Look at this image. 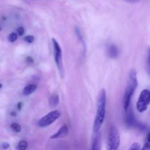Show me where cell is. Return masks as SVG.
I'll use <instances>...</instances> for the list:
<instances>
[{
	"mask_svg": "<svg viewBox=\"0 0 150 150\" xmlns=\"http://www.w3.org/2000/svg\"><path fill=\"white\" fill-rule=\"evenodd\" d=\"M37 89V85L35 84H29L27 86H26L24 87V89H23V95L24 96H29L31 94L33 93L35 90Z\"/></svg>",
	"mask_w": 150,
	"mask_h": 150,
	"instance_id": "obj_11",
	"label": "cell"
},
{
	"mask_svg": "<svg viewBox=\"0 0 150 150\" xmlns=\"http://www.w3.org/2000/svg\"><path fill=\"white\" fill-rule=\"evenodd\" d=\"M21 106H22V103H18V109H21Z\"/></svg>",
	"mask_w": 150,
	"mask_h": 150,
	"instance_id": "obj_23",
	"label": "cell"
},
{
	"mask_svg": "<svg viewBox=\"0 0 150 150\" xmlns=\"http://www.w3.org/2000/svg\"><path fill=\"white\" fill-rule=\"evenodd\" d=\"M100 144H101V133L100 132L95 133V136L92 139V149L93 150H99L100 149Z\"/></svg>",
	"mask_w": 150,
	"mask_h": 150,
	"instance_id": "obj_9",
	"label": "cell"
},
{
	"mask_svg": "<svg viewBox=\"0 0 150 150\" xmlns=\"http://www.w3.org/2000/svg\"><path fill=\"white\" fill-rule=\"evenodd\" d=\"M108 54L109 57L112 59H115L118 57L119 51L117 49V47L114 45H111L108 47Z\"/></svg>",
	"mask_w": 150,
	"mask_h": 150,
	"instance_id": "obj_12",
	"label": "cell"
},
{
	"mask_svg": "<svg viewBox=\"0 0 150 150\" xmlns=\"http://www.w3.org/2000/svg\"><path fill=\"white\" fill-rule=\"evenodd\" d=\"M59 103V95L57 93L53 94L48 100L49 106L52 108H55L58 105Z\"/></svg>",
	"mask_w": 150,
	"mask_h": 150,
	"instance_id": "obj_10",
	"label": "cell"
},
{
	"mask_svg": "<svg viewBox=\"0 0 150 150\" xmlns=\"http://www.w3.org/2000/svg\"><path fill=\"white\" fill-rule=\"evenodd\" d=\"M11 114H12V116H16V113H14V112H12Z\"/></svg>",
	"mask_w": 150,
	"mask_h": 150,
	"instance_id": "obj_24",
	"label": "cell"
},
{
	"mask_svg": "<svg viewBox=\"0 0 150 150\" xmlns=\"http://www.w3.org/2000/svg\"><path fill=\"white\" fill-rule=\"evenodd\" d=\"M17 39H18V35H17V34L15 33V32H12L11 34H10V35H9L8 40L10 41V42H15V41H16Z\"/></svg>",
	"mask_w": 150,
	"mask_h": 150,
	"instance_id": "obj_15",
	"label": "cell"
},
{
	"mask_svg": "<svg viewBox=\"0 0 150 150\" xmlns=\"http://www.w3.org/2000/svg\"><path fill=\"white\" fill-rule=\"evenodd\" d=\"M60 117L59 111L57 110L51 111L46 115L40 119L38 122V125L40 127H45L49 126L50 125L53 124L57 120H58Z\"/></svg>",
	"mask_w": 150,
	"mask_h": 150,
	"instance_id": "obj_6",
	"label": "cell"
},
{
	"mask_svg": "<svg viewBox=\"0 0 150 150\" xmlns=\"http://www.w3.org/2000/svg\"><path fill=\"white\" fill-rule=\"evenodd\" d=\"M141 149V146L139 143H133L129 148V150H139Z\"/></svg>",
	"mask_w": 150,
	"mask_h": 150,
	"instance_id": "obj_16",
	"label": "cell"
},
{
	"mask_svg": "<svg viewBox=\"0 0 150 150\" xmlns=\"http://www.w3.org/2000/svg\"><path fill=\"white\" fill-rule=\"evenodd\" d=\"M34 40H35V38H34V37L32 35H28V36H26L24 38V40L26 42H28V43H32L34 41Z\"/></svg>",
	"mask_w": 150,
	"mask_h": 150,
	"instance_id": "obj_18",
	"label": "cell"
},
{
	"mask_svg": "<svg viewBox=\"0 0 150 150\" xmlns=\"http://www.w3.org/2000/svg\"><path fill=\"white\" fill-rule=\"evenodd\" d=\"M120 144V136L119 130L115 126L112 125L108 134V148L110 150H117Z\"/></svg>",
	"mask_w": 150,
	"mask_h": 150,
	"instance_id": "obj_3",
	"label": "cell"
},
{
	"mask_svg": "<svg viewBox=\"0 0 150 150\" xmlns=\"http://www.w3.org/2000/svg\"><path fill=\"white\" fill-rule=\"evenodd\" d=\"M127 114H126V124L129 127H136V126L138 125V122H136V119H135L134 114H133V112L131 111V110H127Z\"/></svg>",
	"mask_w": 150,
	"mask_h": 150,
	"instance_id": "obj_7",
	"label": "cell"
},
{
	"mask_svg": "<svg viewBox=\"0 0 150 150\" xmlns=\"http://www.w3.org/2000/svg\"><path fill=\"white\" fill-rule=\"evenodd\" d=\"M1 27H0V31H1Z\"/></svg>",
	"mask_w": 150,
	"mask_h": 150,
	"instance_id": "obj_26",
	"label": "cell"
},
{
	"mask_svg": "<svg viewBox=\"0 0 150 150\" xmlns=\"http://www.w3.org/2000/svg\"><path fill=\"white\" fill-rule=\"evenodd\" d=\"M124 1H125V2H127V3H136L138 2V1H139V0H123Z\"/></svg>",
	"mask_w": 150,
	"mask_h": 150,
	"instance_id": "obj_20",
	"label": "cell"
},
{
	"mask_svg": "<svg viewBox=\"0 0 150 150\" xmlns=\"http://www.w3.org/2000/svg\"><path fill=\"white\" fill-rule=\"evenodd\" d=\"M24 29L23 27H19L17 30V32L18 33L19 35H23L24 34Z\"/></svg>",
	"mask_w": 150,
	"mask_h": 150,
	"instance_id": "obj_19",
	"label": "cell"
},
{
	"mask_svg": "<svg viewBox=\"0 0 150 150\" xmlns=\"http://www.w3.org/2000/svg\"><path fill=\"white\" fill-rule=\"evenodd\" d=\"M149 133H148L147 136L146 138V141H145V146L143 149H150V144H149Z\"/></svg>",
	"mask_w": 150,
	"mask_h": 150,
	"instance_id": "obj_17",
	"label": "cell"
},
{
	"mask_svg": "<svg viewBox=\"0 0 150 150\" xmlns=\"http://www.w3.org/2000/svg\"><path fill=\"white\" fill-rule=\"evenodd\" d=\"M68 127H67L66 125H64L63 126H62L59 128V130L56 133H54L53 136H51V139H62L64 138L67 134H68Z\"/></svg>",
	"mask_w": 150,
	"mask_h": 150,
	"instance_id": "obj_8",
	"label": "cell"
},
{
	"mask_svg": "<svg viewBox=\"0 0 150 150\" xmlns=\"http://www.w3.org/2000/svg\"><path fill=\"white\" fill-rule=\"evenodd\" d=\"M10 127L12 128V130L13 131H15L16 133H20L21 130V127L20 125H18V123H12Z\"/></svg>",
	"mask_w": 150,
	"mask_h": 150,
	"instance_id": "obj_14",
	"label": "cell"
},
{
	"mask_svg": "<svg viewBox=\"0 0 150 150\" xmlns=\"http://www.w3.org/2000/svg\"><path fill=\"white\" fill-rule=\"evenodd\" d=\"M26 60H27L28 62H29V63H32V62H33V59H32L30 57H27V59H26Z\"/></svg>",
	"mask_w": 150,
	"mask_h": 150,
	"instance_id": "obj_22",
	"label": "cell"
},
{
	"mask_svg": "<svg viewBox=\"0 0 150 150\" xmlns=\"http://www.w3.org/2000/svg\"><path fill=\"white\" fill-rule=\"evenodd\" d=\"M10 146V144L8 143H3L2 145H1V147L4 148V149H7Z\"/></svg>",
	"mask_w": 150,
	"mask_h": 150,
	"instance_id": "obj_21",
	"label": "cell"
},
{
	"mask_svg": "<svg viewBox=\"0 0 150 150\" xmlns=\"http://www.w3.org/2000/svg\"><path fill=\"white\" fill-rule=\"evenodd\" d=\"M27 146H28L27 142H26V141L23 140L19 142L18 144V146H17V149L19 150H24L27 148Z\"/></svg>",
	"mask_w": 150,
	"mask_h": 150,
	"instance_id": "obj_13",
	"label": "cell"
},
{
	"mask_svg": "<svg viewBox=\"0 0 150 150\" xmlns=\"http://www.w3.org/2000/svg\"><path fill=\"white\" fill-rule=\"evenodd\" d=\"M1 88H2V84H1V83H0V89H1Z\"/></svg>",
	"mask_w": 150,
	"mask_h": 150,
	"instance_id": "obj_25",
	"label": "cell"
},
{
	"mask_svg": "<svg viewBox=\"0 0 150 150\" xmlns=\"http://www.w3.org/2000/svg\"><path fill=\"white\" fill-rule=\"evenodd\" d=\"M106 93L104 89H102L99 92L97 102V111L95 121L93 124V132L98 133L100 130L101 127L104 122L106 113Z\"/></svg>",
	"mask_w": 150,
	"mask_h": 150,
	"instance_id": "obj_1",
	"label": "cell"
},
{
	"mask_svg": "<svg viewBox=\"0 0 150 150\" xmlns=\"http://www.w3.org/2000/svg\"><path fill=\"white\" fill-rule=\"evenodd\" d=\"M150 101V92L148 89H144L142 91L139 96V99L136 104V108L140 113L146 111L149 106Z\"/></svg>",
	"mask_w": 150,
	"mask_h": 150,
	"instance_id": "obj_5",
	"label": "cell"
},
{
	"mask_svg": "<svg viewBox=\"0 0 150 150\" xmlns=\"http://www.w3.org/2000/svg\"><path fill=\"white\" fill-rule=\"evenodd\" d=\"M138 81H137V73L135 69H131L129 73L128 83L126 87L125 92L124 99H123V107L125 111H127L130 107V100H131L132 95L134 94L135 90L137 88Z\"/></svg>",
	"mask_w": 150,
	"mask_h": 150,
	"instance_id": "obj_2",
	"label": "cell"
},
{
	"mask_svg": "<svg viewBox=\"0 0 150 150\" xmlns=\"http://www.w3.org/2000/svg\"><path fill=\"white\" fill-rule=\"evenodd\" d=\"M52 43L53 47H54V59H55L56 64L58 67L61 77L63 78V76H64V67H63L62 54L61 47L59 45V42L54 38H52Z\"/></svg>",
	"mask_w": 150,
	"mask_h": 150,
	"instance_id": "obj_4",
	"label": "cell"
}]
</instances>
